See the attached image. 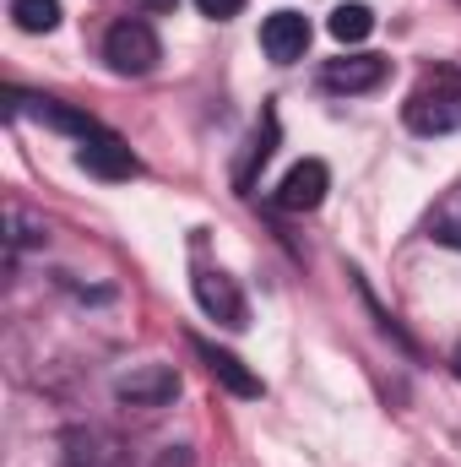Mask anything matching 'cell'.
I'll return each mask as SVG.
<instances>
[{"label": "cell", "mask_w": 461, "mask_h": 467, "mask_svg": "<svg viewBox=\"0 0 461 467\" xmlns=\"http://www.w3.org/2000/svg\"><path fill=\"white\" fill-rule=\"evenodd\" d=\"M402 125L413 136H451L461 130V71L456 66H435L418 77V88L402 104Z\"/></svg>", "instance_id": "obj_1"}, {"label": "cell", "mask_w": 461, "mask_h": 467, "mask_svg": "<svg viewBox=\"0 0 461 467\" xmlns=\"http://www.w3.org/2000/svg\"><path fill=\"white\" fill-rule=\"evenodd\" d=\"M104 60H109L115 77H147L163 60V44H158V33L141 16H125V22H115L104 33Z\"/></svg>", "instance_id": "obj_2"}, {"label": "cell", "mask_w": 461, "mask_h": 467, "mask_svg": "<svg viewBox=\"0 0 461 467\" xmlns=\"http://www.w3.org/2000/svg\"><path fill=\"white\" fill-rule=\"evenodd\" d=\"M60 467H130V451H125V441L109 435V430L77 424L60 441Z\"/></svg>", "instance_id": "obj_3"}, {"label": "cell", "mask_w": 461, "mask_h": 467, "mask_svg": "<svg viewBox=\"0 0 461 467\" xmlns=\"http://www.w3.org/2000/svg\"><path fill=\"white\" fill-rule=\"evenodd\" d=\"M196 305L207 310V321H218V327H229V332H239V327L250 321V305H244L239 283H233L229 272H218V266L196 272Z\"/></svg>", "instance_id": "obj_4"}, {"label": "cell", "mask_w": 461, "mask_h": 467, "mask_svg": "<svg viewBox=\"0 0 461 467\" xmlns=\"http://www.w3.org/2000/svg\"><path fill=\"white\" fill-rule=\"evenodd\" d=\"M326 191H332V169L321 163V158H304V163H293L288 174H282V185H277V207L282 213H315L321 202H326Z\"/></svg>", "instance_id": "obj_5"}, {"label": "cell", "mask_w": 461, "mask_h": 467, "mask_svg": "<svg viewBox=\"0 0 461 467\" xmlns=\"http://www.w3.org/2000/svg\"><path fill=\"white\" fill-rule=\"evenodd\" d=\"M115 397L125 408H169L179 397V375L169 364H141V369L115 380Z\"/></svg>", "instance_id": "obj_6"}, {"label": "cell", "mask_w": 461, "mask_h": 467, "mask_svg": "<svg viewBox=\"0 0 461 467\" xmlns=\"http://www.w3.org/2000/svg\"><path fill=\"white\" fill-rule=\"evenodd\" d=\"M261 49H266L271 66L304 60V49H310V16H299V11H271V16L261 22Z\"/></svg>", "instance_id": "obj_7"}, {"label": "cell", "mask_w": 461, "mask_h": 467, "mask_svg": "<svg viewBox=\"0 0 461 467\" xmlns=\"http://www.w3.org/2000/svg\"><path fill=\"white\" fill-rule=\"evenodd\" d=\"M190 348L201 353V364H207V375L223 386V391H233V397H261L266 386H261V375L239 358V353L218 348V343H207V337H190Z\"/></svg>", "instance_id": "obj_8"}, {"label": "cell", "mask_w": 461, "mask_h": 467, "mask_svg": "<svg viewBox=\"0 0 461 467\" xmlns=\"http://www.w3.org/2000/svg\"><path fill=\"white\" fill-rule=\"evenodd\" d=\"M77 163L87 169V174H98V180H130L141 163H136V152L119 141L115 130H98V136H87L82 147H77Z\"/></svg>", "instance_id": "obj_9"}, {"label": "cell", "mask_w": 461, "mask_h": 467, "mask_svg": "<svg viewBox=\"0 0 461 467\" xmlns=\"http://www.w3.org/2000/svg\"><path fill=\"white\" fill-rule=\"evenodd\" d=\"M385 71L391 66L380 55H343V60H326L321 82H326V93H374L385 82Z\"/></svg>", "instance_id": "obj_10"}, {"label": "cell", "mask_w": 461, "mask_h": 467, "mask_svg": "<svg viewBox=\"0 0 461 467\" xmlns=\"http://www.w3.org/2000/svg\"><path fill=\"white\" fill-rule=\"evenodd\" d=\"M326 27H332V38H337V44H364V38L374 33V11H369L364 0H343V5L332 11V22H326Z\"/></svg>", "instance_id": "obj_11"}, {"label": "cell", "mask_w": 461, "mask_h": 467, "mask_svg": "<svg viewBox=\"0 0 461 467\" xmlns=\"http://www.w3.org/2000/svg\"><path fill=\"white\" fill-rule=\"evenodd\" d=\"M27 104H33V115H38V119H49L55 130H71L77 141H87V136H98V130H104L93 115H82V109H66V104H55V99H27Z\"/></svg>", "instance_id": "obj_12"}, {"label": "cell", "mask_w": 461, "mask_h": 467, "mask_svg": "<svg viewBox=\"0 0 461 467\" xmlns=\"http://www.w3.org/2000/svg\"><path fill=\"white\" fill-rule=\"evenodd\" d=\"M11 22L22 33H55L60 27V0H11Z\"/></svg>", "instance_id": "obj_13"}, {"label": "cell", "mask_w": 461, "mask_h": 467, "mask_svg": "<svg viewBox=\"0 0 461 467\" xmlns=\"http://www.w3.org/2000/svg\"><path fill=\"white\" fill-rule=\"evenodd\" d=\"M196 5H201V16H212V22H229V16L244 11V0H196Z\"/></svg>", "instance_id": "obj_14"}, {"label": "cell", "mask_w": 461, "mask_h": 467, "mask_svg": "<svg viewBox=\"0 0 461 467\" xmlns=\"http://www.w3.org/2000/svg\"><path fill=\"white\" fill-rule=\"evenodd\" d=\"M141 5H147V11H174L179 0H141Z\"/></svg>", "instance_id": "obj_15"}, {"label": "cell", "mask_w": 461, "mask_h": 467, "mask_svg": "<svg viewBox=\"0 0 461 467\" xmlns=\"http://www.w3.org/2000/svg\"><path fill=\"white\" fill-rule=\"evenodd\" d=\"M440 239H446V244H461V229H440Z\"/></svg>", "instance_id": "obj_16"}, {"label": "cell", "mask_w": 461, "mask_h": 467, "mask_svg": "<svg viewBox=\"0 0 461 467\" xmlns=\"http://www.w3.org/2000/svg\"><path fill=\"white\" fill-rule=\"evenodd\" d=\"M456 358H461V348H456Z\"/></svg>", "instance_id": "obj_17"}]
</instances>
